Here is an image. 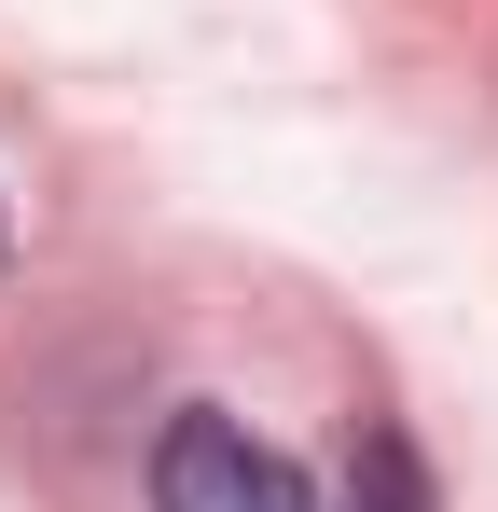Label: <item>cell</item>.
Listing matches in <instances>:
<instances>
[{"mask_svg":"<svg viewBox=\"0 0 498 512\" xmlns=\"http://www.w3.org/2000/svg\"><path fill=\"white\" fill-rule=\"evenodd\" d=\"M346 512H429V499H415V457L388 443V429L360 443V471H346Z\"/></svg>","mask_w":498,"mask_h":512,"instance_id":"7a4b0ae2","label":"cell"},{"mask_svg":"<svg viewBox=\"0 0 498 512\" xmlns=\"http://www.w3.org/2000/svg\"><path fill=\"white\" fill-rule=\"evenodd\" d=\"M153 512H319V499H305V471H291L277 443H249L236 416H166Z\"/></svg>","mask_w":498,"mask_h":512,"instance_id":"6da1fadb","label":"cell"}]
</instances>
